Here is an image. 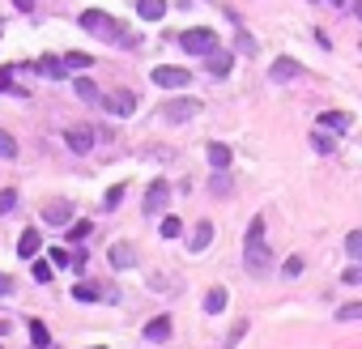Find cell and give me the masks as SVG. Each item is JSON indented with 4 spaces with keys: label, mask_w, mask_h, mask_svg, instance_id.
Listing matches in <instances>:
<instances>
[{
    "label": "cell",
    "mask_w": 362,
    "mask_h": 349,
    "mask_svg": "<svg viewBox=\"0 0 362 349\" xmlns=\"http://www.w3.org/2000/svg\"><path fill=\"white\" fill-rule=\"evenodd\" d=\"M90 64H94V60H90L86 52H68V56H64V68H90Z\"/></svg>",
    "instance_id": "cell-27"
},
{
    "label": "cell",
    "mask_w": 362,
    "mask_h": 349,
    "mask_svg": "<svg viewBox=\"0 0 362 349\" xmlns=\"http://www.w3.org/2000/svg\"><path fill=\"white\" fill-rule=\"evenodd\" d=\"M137 13H141V21H162L166 0H137Z\"/></svg>",
    "instance_id": "cell-15"
},
{
    "label": "cell",
    "mask_w": 362,
    "mask_h": 349,
    "mask_svg": "<svg viewBox=\"0 0 362 349\" xmlns=\"http://www.w3.org/2000/svg\"><path fill=\"white\" fill-rule=\"evenodd\" d=\"M72 298H77V303H94V298H99V290H94V286H77V290H72Z\"/></svg>",
    "instance_id": "cell-32"
},
{
    "label": "cell",
    "mask_w": 362,
    "mask_h": 349,
    "mask_svg": "<svg viewBox=\"0 0 362 349\" xmlns=\"http://www.w3.org/2000/svg\"><path fill=\"white\" fill-rule=\"evenodd\" d=\"M243 260H248V272L260 277L264 264H269V247H264V217H252L248 221V235H243Z\"/></svg>",
    "instance_id": "cell-1"
},
{
    "label": "cell",
    "mask_w": 362,
    "mask_h": 349,
    "mask_svg": "<svg viewBox=\"0 0 362 349\" xmlns=\"http://www.w3.org/2000/svg\"><path fill=\"white\" fill-rule=\"evenodd\" d=\"M64 141L72 154H90L94 149V128H64Z\"/></svg>",
    "instance_id": "cell-8"
},
{
    "label": "cell",
    "mask_w": 362,
    "mask_h": 349,
    "mask_svg": "<svg viewBox=\"0 0 362 349\" xmlns=\"http://www.w3.org/2000/svg\"><path fill=\"white\" fill-rule=\"evenodd\" d=\"M99 103L111 111V115H119V119H128L132 111H137V94L132 90H115V94H103Z\"/></svg>",
    "instance_id": "cell-6"
},
{
    "label": "cell",
    "mask_w": 362,
    "mask_h": 349,
    "mask_svg": "<svg viewBox=\"0 0 362 349\" xmlns=\"http://www.w3.org/2000/svg\"><path fill=\"white\" fill-rule=\"evenodd\" d=\"M183 235V221L179 217H162V239H179Z\"/></svg>",
    "instance_id": "cell-23"
},
{
    "label": "cell",
    "mask_w": 362,
    "mask_h": 349,
    "mask_svg": "<svg viewBox=\"0 0 362 349\" xmlns=\"http://www.w3.org/2000/svg\"><path fill=\"white\" fill-rule=\"evenodd\" d=\"M281 272H285V277H290V281H294V277H299V272H303V256H290V260L281 264Z\"/></svg>",
    "instance_id": "cell-31"
},
{
    "label": "cell",
    "mask_w": 362,
    "mask_h": 349,
    "mask_svg": "<svg viewBox=\"0 0 362 349\" xmlns=\"http://www.w3.org/2000/svg\"><path fill=\"white\" fill-rule=\"evenodd\" d=\"M39 247H43V235H39V230H21V239H17V256H21V260H34Z\"/></svg>",
    "instance_id": "cell-11"
},
{
    "label": "cell",
    "mask_w": 362,
    "mask_h": 349,
    "mask_svg": "<svg viewBox=\"0 0 362 349\" xmlns=\"http://www.w3.org/2000/svg\"><path fill=\"white\" fill-rule=\"evenodd\" d=\"M209 243H213V221H201V226L192 230V243L188 247H192V252H205Z\"/></svg>",
    "instance_id": "cell-18"
},
{
    "label": "cell",
    "mask_w": 362,
    "mask_h": 349,
    "mask_svg": "<svg viewBox=\"0 0 362 349\" xmlns=\"http://www.w3.org/2000/svg\"><path fill=\"white\" fill-rule=\"evenodd\" d=\"M137 264V247L132 243H115L111 247V268H132Z\"/></svg>",
    "instance_id": "cell-14"
},
{
    "label": "cell",
    "mask_w": 362,
    "mask_h": 349,
    "mask_svg": "<svg viewBox=\"0 0 362 349\" xmlns=\"http://www.w3.org/2000/svg\"><path fill=\"white\" fill-rule=\"evenodd\" d=\"M0 158H17V141L5 128H0Z\"/></svg>",
    "instance_id": "cell-26"
},
{
    "label": "cell",
    "mask_w": 362,
    "mask_h": 349,
    "mask_svg": "<svg viewBox=\"0 0 362 349\" xmlns=\"http://www.w3.org/2000/svg\"><path fill=\"white\" fill-rule=\"evenodd\" d=\"M345 252H350V260H362V230H350V239H345Z\"/></svg>",
    "instance_id": "cell-24"
},
{
    "label": "cell",
    "mask_w": 362,
    "mask_h": 349,
    "mask_svg": "<svg viewBox=\"0 0 362 349\" xmlns=\"http://www.w3.org/2000/svg\"><path fill=\"white\" fill-rule=\"evenodd\" d=\"M0 26H5V21H0Z\"/></svg>",
    "instance_id": "cell-43"
},
{
    "label": "cell",
    "mask_w": 362,
    "mask_h": 349,
    "mask_svg": "<svg viewBox=\"0 0 362 349\" xmlns=\"http://www.w3.org/2000/svg\"><path fill=\"white\" fill-rule=\"evenodd\" d=\"M234 43H239V52H243V56H256V39H252L248 30H239V39H234Z\"/></svg>",
    "instance_id": "cell-30"
},
{
    "label": "cell",
    "mask_w": 362,
    "mask_h": 349,
    "mask_svg": "<svg viewBox=\"0 0 362 349\" xmlns=\"http://www.w3.org/2000/svg\"><path fill=\"white\" fill-rule=\"evenodd\" d=\"M328 5H341V0H328Z\"/></svg>",
    "instance_id": "cell-42"
},
{
    "label": "cell",
    "mask_w": 362,
    "mask_h": 349,
    "mask_svg": "<svg viewBox=\"0 0 362 349\" xmlns=\"http://www.w3.org/2000/svg\"><path fill=\"white\" fill-rule=\"evenodd\" d=\"M311 145H316L320 154H332V149H336V145H332V137H324V132H316V137H311Z\"/></svg>",
    "instance_id": "cell-36"
},
{
    "label": "cell",
    "mask_w": 362,
    "mask_h": 349,
    "mask_svg": "<svg viewBox=\"0 0 362 349\" xmlns=\"http://www.w3.org/2000/svg\"><path fill=\"white\" fill-rule=\"evenodd\" d=\"M150 77H154V86H162V90H188V86H192V72H188V68H175V64H158Z\"/></svg>",
    "instance_id": "cell-3"
},
{
    "label": "cell",
    "mask_w": 362,
    "mask_h": 349,
    "mask_svg": "<svg viewBox=\"0 0 362 349\" xmlns=\"http://www.w3.org/2000/svg\"><path fill=\"white\" fill-rule=\"evenodd\" d=\"M72 94H77L81 103H99V98H103V94H99V86H94L90 77H77V81H72Z\"/></svg>",
    "instance_id": "cell-17"
},
{
    "label": "cell",
    "mask_w": 362,
    "mask_h": 349,
    "mask_svg": "<svg viewBox=\"0 0 362 349\" xmlns=\"http://www.w3.org/2000/svg\"><path fill=\"white\" fill-rule=\"evenodd\" d=\"M13 290V277H9V272H0V294H9Z\"/></svg>",
    "instance_id": "cell-41"
},
{
    "label": "cell",
    "mask_w": 362,
    "mask_h": 349,
    "mask_svg": "<svg viewBox=\"0 0 362 349\" xmlns=\"http://www.w3.org/2000/svg\"><path fill=\"white\" fill-rule=\"evenodd\" d=\"M226 298H230V294H226L222 286H213V290L205 294V311H209V315H217V311H226Z\"/></svg>",
    "instance_id": "cell-19"
},
{
    "label": "cell",
    "mask_w": 362,
    "mask_h": 349,
    "mask_svg": "<svg viewBox=\"0 0 362 349\" xmlns=\"http://www.w3.org/2000/svg\"><path fill=\"white\" fill-rule=\"evenodd\" d=\"M197 111H201L197 98H171V103H162V111H158V115H162L166 123H188Z\"/></svg>",
    "instance_id": "cell-4"
},
{
    "label": "cell",
    "mask_w": 362,
    "mask_h": 349,
    "mask_svg": "<svg viewBox=\"0 0 362 349\" xmlns=\"http://www.w3.org/2000/svg\"><path fill=\"white\" fill-rule=\"evenodd\" d=\"M99 349H103V345H99Z\"/></svg>",
    "instance_id": "cell-44"
},
{
    "label": "cell",
    "mask_w": 362,
    "mask_h": 349,
    "mask_svg": "<svg viewBox=\"0 0 362 349\" xmlns=\"http://www.w3.org/2000/svg\"><path fill=\"white\" fill-rule=\"evenodd\" d=\"M171 315H158V319H150L145 323V341H154V345H162V341H171Z\"/></svg>",
    "instance_id": "cell-9"
},
{
    "label": "cell",
    "mask_w": 362,
    "mask_h": 349,
    "mask_svg": "<svg viewBox=\"0 0 362 349\" xmlns=\"http://www.w3.org/2000/svg\"><path fill=\"white\" fill-rule=\"evenodd\" d=\"M34 281H52V264H34Z\"/></svg>",
    "instance_id": "cell-40"
},
{
    "label": "cell",
    "mask_w": 362,
    "mask_h": 349,
    "mask_svg": "<svg viewBox=\"0 0 362 349\" xmlns=\"http://www.w3.org/2000/svg\"><path fill=\"white\" fill-rule=\"evenodd\" d=\"M243 332H248V319H239V323H234V332L226 337V349H234L239 341H243Z\"/></svg>",
    "instance_id": "cell-35"
},
{
    "label": "cell",
    "mask_w": 362,
    "mask_h": 349,
    "mask_svg": "<svg viewBox=\"0 0 362 349\" xmlns=\"http://www.w3.org/2000/svg\"><path fill=\"white\" fill-rule=\"evenodd\" d=\"M209 68H213V77H222V72H230V56H222V52H209Z\"/></svg>",
    "instance_id": "cell-22"
},
{
    "label": "cell",
    "mask_w": 362,
    "mask_h": 349,
    "mask_svg": "<svg viewBox=\"0 0 362 349\" xmlns=\"http://www.w3.org/2000/svg\"><path fill=\"white\" fill-rule=\"evenodd\" d=\"M362 315V303H345L341 311H336V319H341V323H350V319H358Z\"/></svg>",
    "instance_id": "cell-33"
},
{
    "label": "cell",
    "mask_w": 362,
    "mask_h": 349,
    "mask_svg": "<svg viewBox=\"0 0 362 349\" xmlns=\"http://www.w3.org/2000/svg\"><path fill=\"white\" fill-rule=\"evenodd\" d=\"M209 192H213V196H226V192H230V179H226L222 170H217L213 179H209Z\"/></svg>",
    "instance_id": "cell-28"
},
{
    "label": "cell",
    "mask_w": 362,
    "mask_h": 349,
    "mask_svg": "<svg viewBox=\"0 0 362 349\" xmlns=\"http://www.w3.org/2000/svg\"><path fill=\"white\" fill-rule=\"evenodd\" d=\"M81 26H86L90 34L107 39V43H119V39H124V34L115 30V17H111V13H103V9H86V13H81Z\"/></svg>",
    "instance_id": "cell-2"
},
{
    "label": "cell",
    "mask_w": 362,
    "mask_h": 349,
    "mask_svg": "<svg viewBox=\"0 0 362 349\" xmlns=\"http://www.w3.org/2000/svg\"><path fill=\"white\" fill-rule=\"evenodd\" d=\"M350 123H354L350 111H324L320 115V128H332V132H350Z\"/></svg>",
    "instance_id": "cell-13"
},
{
    "label": "cell",
    "mask_w": 362,
    "mask_h": 349,
    "mask_svg": "<svg viewBox=\"0 0 362 349\" xmlns=\"http://www.w3.org/2000/svg\"><path fill=\"white\" fill-rule=\"evenodd\" d=\"M269 77H273V81H290V77H299V60H273Z\"/></svg>",
    "instance_id": "cell-16"
},
{
    "label": "cell",
    "mask_w": 362,
    "mask_h": 349,
    "mask_svg": "<svg viewBox=\"0 0 362 349\" xmlns=\"http://www.w3.org/2000/svg\"><path fill=\"white\" fill-rule=\"evenodd\" d=\"M26 328H30V341H34L39 349H47V345H52V332H47V323H43V319H30Z\"/></svg>",
    "instance_id": "cell-21"
},
{
    "label": "cell",
    "mask_w": 362,
    "mask_h": 349,
    "mask_svg": "<svg viewBox=\"0 0 362 349\" xmlns=\"http://www.w3.org/2000/svg\"><path fill=\"white\" fill-rule=\"evenodd\" d=\"M13 205H17V192H13V188H5V192H0V217L13 213Z\"/></svg>",
    "instance_id": "cell-29"
},
{
    "label": "cell",
    "mask_w": 362,
    "mask_h": 349,
    "mask_svg": "<svg viewBox=\"0 0 362 349\" xmlns=\"http://www.w3.org/2000/svg\"><path fill=\"white\" fill-rule=\"evenodd\" d=\"M47 264H56V268H68V252H60V247H52V260Z\"/></svg>",
    "instance_id": "cell-39"
},
{
    "label": "cell",
    "mask_w": 362,
    "mask_h": 349,
    "mask_svg": "<svg viewBox=\"0 0 362 349\" xmlns=\"http://www.w3.org/2000/svg\"><path fill=\"white\" fill-rule=\"evenodd\" d=\"M13 72H17V68H13V64H9V68H0V94H5V90H9V86H13Z\"/></svg>",
    "instance_id": "cell-38"
},
{
    "label": "cell",
    "mask_w": 362,
    "mask_h": 349,
    "mask_svg": "<svg viewBox=\"0 0 362 349\" xmlns=\"http://www.w3.org/2000/svg\"><path fill=\"white\" fill-rule=\"evenodd\" d=\"M90 230H94L90 221H72V226H68V239H72V243H86V239H90Z\"/></svg>",
    "instance_id": "cell-25"
},
{
    "label": "cell",
    "mask_w": 362,
    "mask_h": 349,
    "mask_svg": "<svg viewBox=\"0 0 362 349\" xmlns=\"http://www.w3.org/2000/svg\"><path fill=\"white\" fill-rule=\"evenodd\" d=\"M179 47H183L188 56H209V52H217V34L213 30H188L179 39Z\"/></svg>",
    "instance_id": "cell-5"
},
{
    "label": "cell",
    "mask_w": 362,
    "mask_h": 349,
    "mask_svg": "<svg viewBox=\"0 0 362 349\" xmlns=\"http://www.w3.org/2000/svg\"><path fill=\"white\" fill-rule=\"evenodd\" d=\"M166 201H171V183H166V179H154V183H150V192H145V205H141V209L154 217V213H162V209H166Z\"/></svg>",
    "instance_id": "cell-7"
},
{
    "label": "cell",
    "mask_w": 362,
    "mask_h": 349,
    "mask_svg": "<svg viewBox=\"0 0 362 349\" xmlns=\"http://www.w3.org/2000/svg\"><path fill=\"white\" fill-rule=\"evenodd\" d=\"M205 154H209V166H213V170H226V166L234 162V154H230V149H226L222 141H209Z\"/></svg>",
    "instance_id": "cell-12"
},
{
    "label": "cell",
    "mask_w": 362,
    "mask_h": 349,
    "mask_svg": "<svg viewBox=\"0 0 362 349\" xmlns=\"http://www.w3.org/2000/svg\"><path fill=\"white\" fill-rule=\"evenodd\" d=\"M119 201H124V183H115V188H111V192L103 196V205H107V209H115Z\"/></svg>",
    "instance_id": "cell-34"
},
{
    "label": "cell",
    "mask_w": 362,
    "mask_h": 349,
    "mask_svg": "<svg viewBox=\"0 0 362 349\" xmlns=\"http://www.w3.org/2000/svg\"><path fill=\"white\" fill-rule=\"evenodd\" d=\"M43 221H47V226H68V221H72V205H68V201L47 205V209H43Z\"/></svg>",
    "instance_id": "cell-10"
},
{
    "label": "cell",
    "mask_w": 362,
    "mask_h": 349,
    "mask_svg": "<svg viewBox=\"0 0 362 349\" xmlns=\"http://www.w3.org/2000/svg\"><path fill=\"white\" fill-rule=\"evenodd\" d=\"M34 68L43 72V77H52V81H60V77H64V64H60L56 56H43V60H39Z\"/></svg>",
    "instance_id": "cell-20"
},
{
    "label": "cell",
    "mask_w": 362,
    "mask_h": 349,
    "mask_svg": "<svg viewBox=\"0 0 362 349\" xmlns=\"http://www.w3.org/2000/svg\"><path fill=\"white\" fill-rule=\"evenodd\" d=\"M341 281H345V286H358V281H362V268H358V264H350V268L341 272Z\"/></svg>",
    "instance_id": "cell-37"
}]
</instances>
